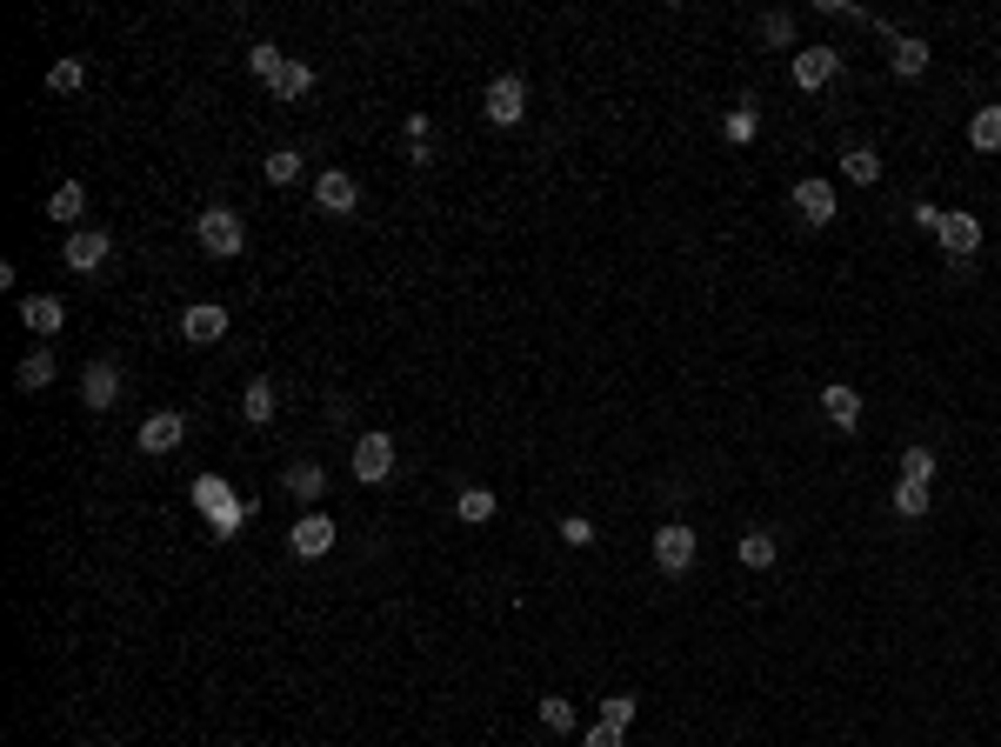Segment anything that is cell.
<instances>
[{"label": "cell", "instance_id": "4316f807", "mask_svg": "<svg viewBox=\"0 0 1001 747\" xmlns=\"http://www.w3.org/2000/svg\"><path fill=\"white\" fill-rule=\"evenodd\" d=\"M80 80H88V67H80V60H54V67H47V94H80Z\"/></svg>", "mask_w": 1001, "mask_h": 747}, {"label": "cell", "instance_id": "6da1fadb", "mask_svg": "<svg viewBox=\"0 0 1001 747\" xmlns=\"http://www.w3.org/2000/svg\"><path fill=\"white\" fill-rule=\"evenodd\" d=\"M194 240H201V254L234 261L240 247H247V227H240V214H234V207H207V214H194Z\"/></svg>", "mask_w": 1001, "mask_h": 747}, {"label": "cell", "instance_id": "7c38bea8", "mask_svg": "<svg viewBox=\"0 0 1001 747\" xmlns=\"http://www.w3.org/2000/svg\"><path fill=\"white\" fill-rule=\"evenodd\" d=\"M942 254H955V261H975L981 254V220L975 214H942Z\"/></svg>", "mask_w": 1001, "mask_h": 747}, {"label": "cell", "instance_id": "cb8c5ba5", "mask_svg": "<svg viewBox=\"0 0 1001 747\" xmlns=\"http://www.w3.org/2000/svg\"><path fill=\"white\" fill-rule=\"evenodd\" d=\"M80 207H88V194H80V181H60V188H54V201H47V220L74 227V220H80Z\"/></svg>", "mask_w": 1001, "mask_h": 747}, {"label": "cell", "instance_id": "e0dca14e", "mask_svg": "<svg viewBox=\"0 0 1001 747\" xmlns=\"http://www.w3.org/2000/svg\"><path fill=\"white\" fill-rule=\"evenodd\" d=\"M301 94H314V67H307V60H281V73H274V101H301Z\"/></svg>", "mask_w": 1001, "mask_h": 747}, {"label": "cell", "instance_id": "9a60e30c", "mask_svg": "<svg viewBox=\"0 0 1001 747\" xmlns=\"http://www.w3.org/2000/svg\"><path fill=\"white\" fill-rule=\"evenodd\" d=\"M821 414H828L842 434H855V428H862V394H855L848 381H834V387H821Z\"/></svg>", "mask_w": 1001, "mask_h": 747}, {"label": "cell", "instance_id": "ac0fdd59", "mask_svg": "<svg viewBox=\"0 0 1001 747\" xmlns=\"http://www.w3.org/2000/svg\"><path fill=\"white\" fill-rule=\"evenodd\" d=\"M14 387H21V394H41V387H54V354H47V348H34V354L14 367Z\"/></svg>", "mask_w": 1001, "mask_h": 747}, {"label": "cell", "instance_id": "f35d334b", "mask_svg": "<svg viewBox=\"0 0 1001 747\" xmlns=\"http://www.w3.org/2000/svg\"><path fill=\"white\" fill-rule=\"evenodd\" d=\"M101 747H121V740H101Z\"/></svg>", "mask_w": 1001, "mask_h": 747}, {"label": "cell", "instance_id": "9c48e42d", "mask_svg": "<svg viewBox=\"0 0 1001 747\" xmlns=\"http://www.w3.org/2000/svg\"><path fill=\"white\" fill-rule=\"evenodd\" d=\"M227 335V307H214V301H194L188 314H181V341H194V348H214Z\"/></svg>", "mask_w": 1001, "mask_h": 747}, {"label": "cell", "instance_id": "3957f363", "mask_svg": "<svg viewBox=\"0 0 1001 747\" xmlns=\"http://www.w3.org/2000/svg\"><path fill=\"white\" fill-rule=\"evenodd\" d=\"M481 107H487L494 127H521V114H528V80H521V73H501Z\"/></svg>", "mask_w": 1001, "mask_h": 747}, {"label": "cell", "instance_id": "83f0119b", "mask_svg": "<svg viewBox=\"0 0 1001 747\" xmlns=\"http://www.w3.org/2000/svg\"><path fill=\"white\" fill-rule=\"evenodd\" d=\"M541 727L574 734V701H567V694H541Z\"/></svg>", "mask_w": 1001, "mask_h": 747}, {"label": "cell", "instance_id": "d6986e66", "mask_svg": "<svg viewBox=\"0 0 1001 747\" xmlns=\"http://www.w3.org/2000/svg\"><path fill=\"white\" fill-rule=\"evenodd\" d=\"M240 414H247V421H255V428H268L274 421V381H247V394H240Z\"/></svg>", "mask_w": 1001, "mask_h": 747}, {"label": "cell", "instance_id": "484cf974", "mask_svg": "<svg viewBox=\"0 0 1001 747\" xmlns=\"http://www.w3.org/2000/svg\"><path fill=\"white\" fill-rule=\"evenodd\" d=\"M895 514H901V521H922V514H929V487H922V480H895Z\"/></svg>", "mask_w": 1001, "mask_h": 747}, {"label": "cell", "instance_id": "d590c367", "mask_svg": "<svg viewBox=\"0 0 1001 747\" xmlns=\"http://www.w3.org/2000/svg\"><path fill=\"white\" fill-rule=\"evenodd\" d=\"M561 541H567V547H588V541H595V528L581 521V514H567V521H561Z\"/></svg>", "mask_w": 1001, "mask_h": 747}, {"label": "cell", "instance_id": "e575fe53", "mask_svg": "<svg viewBox=\"0 0 1001 747\" xmlns=\"http://www.w3.org/2000/svg\"><path fill=\"white\" fill-rule=\"evenodd\" d=\"M601 721L628 734V721H634V694H608V701H601Z\"/></svg>", "mask_w": 1001, "mask_h": 747}, {"label": "cell", "instance_id": "5bb4252c", "mask_svg": "<svg viewBox=\"0 0 1001 747\" xmlns=\"http://www.w3.org/2000/svg\"><path fill=\"white\" fill-rule=\"evenodd\" d=\"M21 327H27V335H60V327H67V307H60V294H27L21 301Z\"/></svg>", "mask_w": 1001, "mask_h": 747}, {"label": "cell", "instance_id": "5b68a950", "mask_svg": "<svg viewBox=\"0 0 1001 747\" xmlns=\"http://www.w3.org/2000/svg\"><path fill=\"white\" fill-rule=\"evenodd\" d=\"M181 441H188V421H181L175 407L147 414V421H140V434H134V448H140V454H175Z\"/></svg>", "mask_w": 1001, "mask_h": 747}, {"label": "cell", "instance_id": "2e32d148", "mask_svg": "<svg viewBox=\"0 0 1001 747\" xmlns=\"http://www.w3.org/2000/svg\"><path fill=\"white\" fill-rule=\"evenodd\" d=\"M888 67H895L901 80L929 73V41H914V34H888Z\"/></svg>", "mask_w": 1001, "mask_h": 747}, {"label": "cell", "instance_id": "f546056e", "mask_svg": "<svg viewBox=\"0 0 1001 747\" xmlns=\"http://www.w3.org/2000/svg\"><path fill=\"white\" fill-rule=\"evenodd\" d=\"M268 181H274V188L301 181V147H274V154H268Z\"/></svg>", "mask_w": 1001, "mask_h": 747}, {"label": "cell", "instance_id": "4dcf8cb0", "mask_svg": "<svg viewBox=\"0 0 1001 747\" xmlns=\"http://www.w3.org/2000/svg\"><path fill=\"white\" fill-rule=\"evenodd\" d=\"M401 140H407V154H414V160H428V140H435V121H428V114H407V127H401Z\"/></svg>", "mask_w": 1001, "mask_h": 747}, {"label": "cell", "instance_id": "d4e9b609", "mask_svg": "<svg viewBox=\"0 0 1001 747\" xmlns=\"http://www.w3.org/2000/svg\"><path fill=\"white\" fill-rule=\"evenodd\" d=\"M968 140H975L981 154H1001V107H975V121H968Z\"/></svg>", "mask_w": 1001, "mask_h": 747}, {"label": "cell", "instance_id": "ba28073f", "mask_svg": "<svg viewBox=\"0 0 1001 747\" xmlns=\"http://www.w3.org/2000/svg\"><path fill=\"white\" fill-rule=\"evenodd\" d=\"M834 67H842V54H834V47H801V54H795V88H801V94H821L828 80H834Z\"/></svg>", "mask_w": 1001, "mask_h": 747}, {"label": "cell", "instance_id": "4fadbf2b", "mask_svg": "<svg viewBox=\"0 0 1001 747\" xmlns=\"http://www.w3.org/2000/svg\"><path fill=\"white\" fill-rule=\"evenodd\" d=\"M80 400H88L94 414H108L121 400V367L114 361H88V374H80Z\"/></svg>", "mask_w": 1001, "mask_h": 747}, {"label": "cell", "instance_id": "44dd1931", "mask_svg": "<svg viewBox=\"0 0 1001 747\" xmlns=\"http://www.w3.org/2000/svg\"><path fill=\"white\" fill-rule=\"evenodd\" d=\"M454 514H461L468 528L494 521V487H461V494H454Z\"/></svg>", "mask_w": 1001, "mask_h": 747}, {"label": "cell", "instance_id": "74e56055", "mask_svg": "<svg viewBox=\"0 0 1001 747\" xmlns=\"http://www.w3.org/2000/svg\"><path fill=\"white\" fill-rule=\"evenodd\" d=\"M914 227H929V234H942V207H929V201H922V207H914Z\"/></svg>", "mask_w": 1001, "mask_h": 747}, {"label": "cell", "instance_id": "603a6c76", "mask_svg": "<svg viewBox=\"0 0 1001 747\" xmlns=\"http://www.w3.org/2000/svg\"><path fill=\"white\" fill-rule=\"evenodd\" d=\"M288 494H294V501H320V487H327V474L314 467V461H294L288 467V480H281Z\"/></svg>", "mask_w": 1001, "mask_h": 747}, {"label": "cell", "instance_id": "836d02e7", "mask_svg": "<svg viewBox=\"0 0 1001 747\" xmlns=\"http://www.w3.org/2000/svg\"><path fill=\"white\" fill-rule=\"evenodd\" d=\"M762 41H768V47H788V41H795V14H762Z\"/></svg>", "mask_w": 1001, "mask_h": 747}, {"label": "cell", "instance_id": "d6a6232c", "mask_svg": "<svg viewBox=\"0 0 1001 747\" xmlns=\"http://www.w3.org/2000/svg\"><path fill=\"white\" fill-rule=\"evenodd\" d=\"M281 60H288V54H281V47H268V41H261L255 54H247V67H255V73L268 80V88H274V73H281Z\"/></svg>", "mask_w": 1001, "mask_h": 747}, {"label": "cell", "instance_id": "1f68e13d", "mask_svg": "<svg viewBox=\"0 0 1001 747\" xmlns=\"http://www.w3.org/2000/svg\"><path fill=\"white\" fill-rule=\"evenodd\" d=\"M901 480H922V487H929V480H935V454H929V448H908V454H901Z\"/></svg>", "mask_w": 1001, "mask_h": 747}, {"label": "cell", "instance_id": "7a4b0ae2", "mask_svg": "<svg viewBox=\"0 0 1001 747\" xmlns=\"http://www.w3.org/2000/svg\"><path fill=\"white\" fill-rule=\"evenodd\" d=\"M695 554H701L695 528H682V521L654 528V567H661V574H688V567H695Z\"/></svg>", "mask_w": 1001, "mask_h": 747}, {"label": "cell", "instance_id": "7402d4cb", "mask_svg": "<svg viewBox=\"0 0 1001 747\" xmlns=\"http://www.w3.org/2000/svg\"><path fill=\"white\" fill-rule=\"evenodd\" d=\"M734 554H741V567H775V554H781V547H775V534H768V528H747Z\"/></svg>", "mask_w": 1001, "mask_h": 747}, {"label": "cell", "instance_id": "30bf717a", "mask_svg": "<svg viewBox=\"0 0 1001 747\" xmlns=\"http://www.w3.org/2000/svg\"><path fill=\"white\" fill-rule=\"evenodd\" d=\"M788 201H795V214H801L808 227H828V220H834V207H842V201H834V188H828V181H814V174H808V181H795V194H788Z\"/></svg>", "mask_w": 1001, "mask_h": 747}, {"label": "cell", "instance_id": "ffe728a7", "mask_svg": "<svg viewBox=\"0 0 1001 747\" xmlns=\"http://www.w3.org/2000/svg\"><path fill=\"white\" fill-rule=\"evenodd\" d=\"M842 174H848L855 188H875V181H881V154H875V147H848V154H842Z\"/></svg>", "mask_w": 1001, "mask_h": 747}, {"label": "cell", "instance_id": "8992f818", "mask_svg": "<svg viewBox=\"0 0 1001 747\" xmlns=\"http://www.w3.org/2000/svg\"><path fill=\"white\" fill-rule=\"evenodd\" d=\"M387 474H394V434H381V428H374V434H361V441H355V480L381 487Z\"/></svg>", "mask_w": 1001, "mask_h": 747}, {"label": "cell", "instance_id": "277c9868", "mask_svg": "<svg viewBox=\"0 0 1001 747\" xmlns=\"http://www.w3.org/2000/svg\"><path fill=\"white\" fill-rule=\"evenodd\" d=\"M60 254H67V268H74V274H101V268H108V254H114V240H108L101 227H74Z\"/></svg>", "mask_w": 1001, "mask_h": 747}, {"label": "cell", "instance_id": "8d00e7d4", "mask_svg": "<svg viewBox=\"0 0 1001 747\" xmlns=\"http://www.w3.org/2000/svg\"><path fill=\"white\" fill-rule=\"evenodd\" d=\"M581 747H628V734H621V727H608V721H601V727H588V740H581Z\"/></svg>", "mask_w": 1001, "mask_h": 747}, {"label": "cell", "instance_id": "8fae6325", "mask_svg": "<svg viewBox=\"0 0 1001 747\" xmlns=\"http://www.w3.org/2000/svg\"><path fill=\"white\" fill-rule=\"evenodd\" d=\"M334 534H341V528H334L327 514H301V521L288 528V547H294L301 561H320V554L334 547Z\"/></svg>", "mask_w": 1001, "mask_h": 747}, {"label": "cell", "instance_id": "f1b7e54d", "mask_svg": "<svg viewBox=\"0 0 1001 747\" xmlns=\"http://www.w3.org/2000/svg\"><path fill=\"white\" fill-rule=\"evenodd\" d=\"M721 134H728L734 147H747V140H755V134H762V114H755V107H734V114L721 121Z\"/></svg>", "mask_w": 1001, "mask_h": 747}, {"label": "cell", "instance_id": "52a82bcc", "mask_svg": "<svg viewBox=\"0 0 1001 747\" xmlns=\"http://www.w3.org/2000/svg\"><path fill=\"white\" fill-rule=\"evenodd\" d=\"M314 207H320V214H355V207H361V181H355L348 168H327V174L314 181Z\"/></svg>", "mask_w": 1001, "mask_h": 747}]
</instances>
